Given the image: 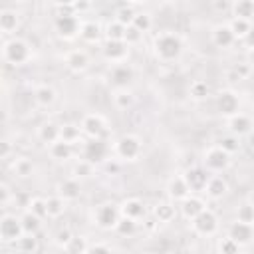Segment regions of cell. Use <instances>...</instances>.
<instances>
[{
	"label": "cell",
	"mask_w": 254,
	"mask_h": 254,
	"mask_svg": "<svg viewBox=\"0 0 254 254\" xmlns=\"http://www.w3.org/2000/svg\"><path fill=\"white\" fill-rule=\"evenodd\" d=\"M16 248H18L20 252H24V254L36 252V250H38V238H36V234H24V236L16 242Z\"/></svg>",
	"instance_id": "7bdbcfd3"
},
{
	"label": "cell",
	"mask_w": 254,
	"mask_h": 254,
	"mask_svg": "<svg viewBox=\"0 0 254 254\" xmlns=\"http://www.w3.org/2000/svg\"><path fill=\"white\" fill-rule=\"evenodd\" d=\"M218 147H220L222 151H226L228 155H234V153L240 151V137L228 133V135H224V137L218 139Z\"/></svg>",
	"instance_id": "ab89813d"
},
{
	"label": "cell",
	"mask_w": 254,
	"mask_h": 254,
	"mask_svg": "<svg viewBox=\"0 0 254 254\" xmlns=\"http://www.w3.org/2000/svg\"><path fill=\"white\" fill-rule=\"evenodd\" d=\"M141 38H143V34L137 30V28H133V26H127V30H125V44H139L141 42Z\"/></svg>",
	"instance_id": "816d5d0a"
},
{
	"label": "cell",
	"mask_w": 254,
	"mask_h": 254,
	"mask_svg": "<svg viewBox=\"0 0 254 254\" xmlns=\"http://www.w3.org/2000/svg\"><path fill=\"white\" fill-rule=\"evenodd\" d=\"M228 26H230V30H232V34H234L236 40H246V36H248L250 30H252V22L240 20V18H232Z\"/></svg>",
	"instance_id": "e575fe53"
},
{
	"label": "cell",
	"mask_w": 254,
	"mask_h": 254,
	"mask_svg": "<svg viewBox=\"0 0 254 254\" xmlns=\"http://www.w3.org/2000/svg\"><path fill=\"white\" fill-rule=\"evenodd\" d=\"M248 62H250V67H252L254 65V50L248 52Z\"/></svg>",
	"instance_id": "94428289"
},
{
	"label": "cell",
	"mask_w": 254,
	"mask_h": 254,
	"mask_svg": "<svg viewBox=\"0 0 254 254\" xmlns=\"http://www.w3.org/2000/svg\"><path fill=\"white\" fill-rule=\"evenodd\" d=\"M12 171H14L16 177L28 179V177H32V175L36 173V167H34V161H32V159H28V157H18V159L14 161V165H12Z\"/></svg>",
	"instance_id": "4dcf8cb0"
},
{
	"label": "cell",
	"mask_w": 254,
	"mask_h": 254,
	"mask_svg": "<svg viewBox=\"0 0 254 254\" xmlns=\"http://www.w3.org/2000/svg\"><path fill=\"white\" fill-rule=\"evenodd\" d=\"M111 99H113V105L117 109H129L135 103V95L131 89H115L111 93Z\"/></svg>",
	"instance_id": "1f68e13d"
},
{
	"label": "cell",
	"mask_w": 254,
	"mask_h": 254,
	"mask_svg": "<svg viewBox=\"0 0 254 254\" xmlns=\"http://www.w3.org/2000/svg\"><path fill=\"white\" fill-rule=\"evenodd\" d=\"M189 93H190V97H192V99L202 101V99H206V97L210 95V87H208V83H206V81L196 79V81H192V83H190Z\"/></svg>",
	"instance_id": "f35d334b"
},
{
	"label": "cell",
	"mask_w": 254,
	"mask_h": 254,
	"mask_svg": "<svg viewBox=\"0 0 254 254\" xmlns=\"http://www.w3.org/2000/svg\"><path fill=\"white\" fill-rule=\"evenodd\" d=\"M248 202H250V204L254 206V190H252V194H250V200H248Z\"/></svg>",
	"instance_id": "be15d7a7"
},
{
	"label": "cell",
	"mask_w": 254,
	"mask_h": 254,
	"mask_svg": "<svg viewBox=\"0 0 254 254\" xmlns=\"http://www.w3.org/2000/svg\"><path fill=\"white\" fill-rule=\"evenodd\" d=\"M2 58L6 64L10 65H24L30 62L32 58V48L26 40L22 38H8L4 40V46H2Z\"/></svg>",
	"instance_id": "7a4b0ae2"
},
{
	"label": "cell",
	"mask_w": 254,
	"mask_h": 254,
	"mask_svg": "<svg viewBox=\"0 0 254 254\" xmlns=\"http://www.w3.org/2000/svg\"><path fill=\"white\" fill-rule=\"evenodd\" d=\"M179 210H181V214H183L187 220H194L202 210H206V202H204L200 196L189 194L183 202H179Z\"/></svg>",
	"instance_id": "e0dca14e"
},
{
	"label": "cell",
	"mask_w": 254,
	"mask_h": 254,
	"mask_svg": "<svg viewBox=\"0 0 254 254\" xmlns=\"http://www.w3.org/2000/svg\"><path fill=\"white\" fill-rule=\"evenodd\" d=\"M135 14H137V12L133 10V6L123 4V6H119V8L115 10V20H117L119 24H123V26H131V24H133Z\"/></svg>",
	"instance_id": "b9f144b4"
},
{
	"label": "cell",
	"mask_w": 254,
	"mask_h": 254,
	"mask_svg": "<svg viewBox=\"0 0 254 254\" xmlns=\"http://www.w3.org/2000/svg\"><path fill=\"white\" fill-rule=\"evenodd\" d=\"M119 208H121V216L131 218V220H135V222H137L139 218H143L145 212H147L145 202L139 200V198H125V200L119 204Z\"/></svg>",
	"instance_id": "44dd1931"
},
{
	"label": "cell",
	"mask_w": 254,
	"mask_h": 254,
	"mask_svg": "<svg viewBox=\"0 0 254 254\" xmlns=\"http://www.w3.org/2000/svg\"><path fill=\"white\" fill-rule=\"evenodd\" d=\"M101 54H103V58H105L107 62H111V64H115V65H117V64H125L127 58H129V44L107 40V42L103 44V48H101Z\"/></svg>",
	"instance_id": "8fae6325"
},
{
	"label": "cell",
	"mask_w": 254,
	"mask_h": 254,
	"mask_svg": "<svg viewBox=\"0 0 254 254\" xmlns=\"http://www.w3.org/2000/svg\"><path fill=\"white\" fill-rule=\"evenodd\" d=\"M71 238H73V234H71L69 228H60V230L56 232V244H58L60 248H64V250H65V246L69 244Z\"/></svg>",
	"instance_id": "f907efd6"
},
{
	"label": "cell",
	"mask_w": 254,
	"mask_h": 254,
	"mask_svg": "<svg viewBox=\"0 0 254 254\" xmlns=\"http://www.w3.org/2000/svg\"><path fill=\"white\" fill-rule=\"evenodd\" d=\"M190 224H192V230L196 234H200V236H212L218 230V216L210 208H206L194 220H190Z\"/></svg>",
	"instance_id": "9c48e42d"
},
{
	"label": "cell",
	"mask_w": 254,
	"mask_h": 254,
	"mask_svg": "<svg viewBox=\"0 0 254 254\" xmlns=\"http://www.w3.org/2000/svg\"><path fill=\"white\" fill-rule=\"evenodd\" d=\"M135 230H137V222L131 220V218H125V216H121V220L115 226V232L121 234V236H133Z\"/></svg>",
	"instance_id": "7dc6e473"
},
{
	"label": "cell",
	"mask_w": 254,
	"mask_h": 254,
	"mask_svg": "<svg viewBox=\"0 0 254 254\" xmlns=\"http://www.w3.org/2000/svg\"><path fill=\"white\" fill-rule=\"evenodd\" d=\"M65 65H67V69L73 71V73L85 71V69L89 67V56H87V52H83V50H71V52H67V56H65Z\"/></svg>",
	"instance_id": "ffe728a7"
},
{
	"label": "cell",
	"mask_w": 254,
	"mask_h": 254,
	"mask_svg": "<svg viewBox=\"0 0 254 254\" xmlns=\"http://www.w3.org/2000/svg\"><path fill=\"white\" fill-rule=\"evenodd\" d=\"M226 125H228V131H230V135H236V137L248 135V133L254 129V123H252V119H250L248 115H244V113H236V115L228 117Z\"/></svg>",
	"instance_id": "ac0fdd59"
},
{
	"label": "cell",
	"mask_w": 254,
	"mask_h": 254,
	"mask_svg": "<svg viewBox=\"0 0 254 254\" xmlns=\"http://www.w3.org/2000/svg\"><path fill=\"white\" fill-rule=\"evenodd\" d=\"M103 165H105V171H107L109 175H117V173H119V163H115V161H109V159H107Z\"/></svg>",
	"instance_id": "9f6ffc18"
},
{
	"label": "cell",
	"mask_w": 254,
	"mask_h": 254,
	"mask_svg": "<svg viewBox=\"0 0 254 254\" xmlns=\"http://www.w3.org/2000/svg\"><path fill=\"white\" fill-rule=\"evenodd\" d=\"M153 52L161 62H175L183 54V40L175 32H163L153 40Z\"/></svg>",
	"instance_id": "6da1fadb"
},
{
	"label": "cell",
	"mask_w": 254,
	"mask_h": 254,
	"mask_svg": "<svg viewBox=\"0 0 254 254\" xmlns=\"http://www.w3.org/2000/svg\"><path fill=\"white\" fill-rule=\"evenodd\" d=\"M175 214H177V206H175L173 200H159V202L155 204V208H153V216H155V220L161 222V224L171 222V220L175 218Z\"/></svg>",
	"instance_id": "603a6c76"
},
{
	"label": "cell",
	"mask_w": 254,
	"mask_h": 254,
	"mask_svg": "<svg viewBox=\"0 0 254 254\" xmlns=\"http://www.w3.org/2000/svg\"><path fill=\"white\" fill-rule=\"evenodd\" d=\"M83 135V131H81V125H75V123H64V125H60V139L62 141H65V143H75V141H79V137Z\"/></svg>",
	"instance_id": "d6a6232c"
},
{
	"label": "cell",
	"mask_w": 254,
	"mask_h": 254,
	"mask_svg": "<svg viewBox=\"0 0 254 254\" xmlns=\"http://www.w3.org/2000/svg\"><path fill=\"white\" fill-rule=\"evenodd\" d=\"M216 109L220 115H224L226 119L240 113V97L232 91V89H220L216 93Z\"/></svg>",
	"instance_id": "ba28073f"
},
{
	"label": "cell",
	"mask_w": 254,
	"mask_h": 254,
	"mask_svg": "<svg viewBox=\"0 0 254 254\" xmlns=\"http://www.w3.org/2000/svg\"><path fill=\"white\" fill-rule=\"evenodd\" d=\"M26 210H28V212H32L34 216H38L40 220H42V218H46V216H48L46 198H40V196H34V198H30V202H28Z\"/></svg>",
	"instance_id": "60d3db41"
},
{
	"label": "cell",
	"mask_w": 254,
	"mask_h": 254,
	"mask_svg": "<svg viewBox=\"0 0 254 254\" xmlns=\"http://www.w3.org/2000/svg\"><path fill=\"white\" fill-rule=\"evenodd\" d=\"M248 145H250V149L254 151V129L248 133Z\"/></svg>",
	"instance_id": "91938a15"
},
{
	"label": "cell",
	"mask_w": 254,
	"mask_h": 254,
	"mask_svg": "<svg viewBox=\"0 0 254 254\" xmlns=\"http://www.w3.org/2000/svg\"><path fill=\"white\" fill-rule=\"evenodd\" d=\"M87 250H89L87 240L83 236H75V234L69 240V244L65 246V252H69V254H87Z\"/></svg>",
	"instance_id": "ee69618b"
},
{
	"label": "cell",
	"mask_w": 254,
	"mask_h": 254,
	"mask_svg": "<svg viewBox=\"0 0 254 254\" xmlns=\"http://www.w3.org/2000/svg\"><path fill=\"white\" fill-rule=\"evenodd\" d=\"M107 153H109V147L103 139H89L85 145H83V159L89 161V163H105L107 161Z\"/></svg>",
	"instance_id": "4fadbf2b"
},
{
	"label": "cell",
	"mask_w": 254,
	"mask_h": 254,
	"mask_svg": "<svg viewBox=\"0 0 254 254\" xmlns=\"http://www.w3.org/2000/svg\"><path fill=\"white\" fill-rule=\"evenodd\" d=\"M18 24H20V20H18V12H14V10H10V8L0 10V30H2L4 34H12V32H16Z\"/></svg>",
	"instance_id": "f1b7e54d"
},
{
	"label": "cell",
	"mask_w": 254,
	"mask_h": 254,
	"mask_svg": "<svg viewBox=\"0 0 254 254\" xmlns=\"http://www.w3.org/2000/svg\"><path fill=\"white\" fill-rule=\"evenodd\" d=\"M87 254H113V250L107 244H91Z\"/></svg>",
	"instance_id": "f5cc1de1"
},
{
	"label": "cell",
	"mask_w": 254,
	"mask_h": 254,
	"mask_svg": "<svg viewBox=\"0 0 254 254\" xmlns=\"http://www.w3.org/2000/svg\"><path fill=\"white\" fill-rule=\"evenodd\" d=\"M79 28H81V22L75 14H62V16H56L54 20V30L62 40H73L75 36H79Z\"/></svg>",
	"instance_id": "52a82bcc"
},
{
	"label": "cell",
	"mask_w": 254,
	"mask_h": 254,
	"mask_svg": "<svg viewBox=\"0 0 254 254\" xmlns=\"http://www.w3.org/2000/svg\"><path fill=\"white\" fill-rule=\"evenodd\" d=\"M214 8H218V10H224V8H228V4H224V2H222V4H220V2H216V4H214Z\"/></svg>",
	"instance_id": "6125c7cd"
},
{
	"label": "cell",
	"mask_w": 254,
	"mask_h": 254,
	"mask_svg": "<svg viewBox=\"0 0 254 254\" xmlns=\"http://www.w3.org/2000/svg\"><path fill=\"white\" fill-rule=\"evenodd\" d=\"M228 238H232L236 244L240 246H246L254 240V224H246V222H238L234 220L230 226H228V232H226Z\"/></svg>",
	"instance_id": "2e32d148"
},
{
	"label": "cell",
	"mask_w": 254,
	"mask_h": 254,
	"mask_svg": "<svg viewBox=\"0 0 254 254\" xmlns=\"http://www.w3.org/2000/svg\"><path fill=\"white\" fill-rule=\"evenodd\" d=\"M232 155H228L226 151H222L218 145L210 147L204 151V157H202V163H204V169L210 171V173H222L230 167V159Z\"/></svg>",
	"instance_id": "8992f818"
},
{
	"label": "cell",
	"mask_w": 254,
	"mask_h": 254,
	"mask_svg": "<svg viewBox=\"0 0 254 254\" xmlns=\"http://www.w3.org/2000/svg\"><path fill=\"white\" fill-rule=\"evenodd\" d=\"M38 139L42 143H46L48 147L56 141H60V125L54 123V121H44L40 127H38Z\"/></svg>",
	"instance_id": "484cf974"
},
{
	"label": "cell",
	"mask_w": 254,
	"mask_h": 254,
	"mask_svg": "<svg viewBox=\"0 0 254 254\" xmlns=\"http://www.w3.org/2000/svg\"><path fill=\"white\" fill-rule=\"evenodd\" d=\"M46 206H48V216H50V218H58V216H62V214L65 212L67 202H65L62 196L54 194V196H48V198H46Z\"/></svg>",
	"instance_id": "836d02e7"
},
{
	"label": "cell",
	"mask_w": 254,
	"mask_h": 254,
	"mask_svg": "<svg viewBox=\"0 0 254 254\" xmlns=\"http://www.w3.org/2000/svg\"><path fill=\"white\" fill-rule=\"evenodd\" d=\"M204 192H206V196H208V198L218 200V198L226 196V192H228V183H226L222 177L214 175V177H210V179H208V185H206Z\"/></svg>",
	"instance_id": "d4e9b609"
},
{
	"label": "cell",
	"mask_w": 254,
	"mask_h": 254,
	"mask_svg": "<svg viewBox=\"0 0 254 254\" xmlns=\"http://www.w3.org/2000/svg\"><path fill=\"white\" fill-rule=\"evenodd\" d=\"M10 196H12L10 187H8L6 183H2V185H0V202L6 206V204H8V200H10Z\"/></svg>",
	"instance_id": "db71d44e"
},
{
	"label": "cell",
	"mask_w": 254,
	"mask_h": 254,
	"mask_svg": "<svg viewBox=\"0 0 254 254\" xmlns=\"http://www.w3.org/2000/svg\"><path fill=\"white\" fill-rule=\"evenodd\" d=\"M131 26H133V28H137L141 34L149 32V30H151V26H153L151 14H147V12H137V14H135V18H133V24H131Z\"/></svg>",
	"instance_id": "f6af8a7d"
},
{
	"label": "cell",
	"mask_w": 254,
	"mask_h": 254,
	"mask_svg": "<svg viewBox=\"0 0 254 254\" xmlns=\"http://www.w3.org/2000/svg\"><path fill=\"white\" fill-rule=\"evenodd\" d=\"M101 26L93 20H87V22H81V28H79V38L87 44H95L101 40Z\"/></svg>",
	"instance_id": "4316f807"
},
{
	"label": "cell",
	"mask_w": 254,
	"mask_h": 254,
	"mask_svg": "<svg viewBox=\"0 0 254 254\" xmlns=\"http://www.w3.org/2000/svg\"><path fill=\"white\" fill-rule=\"evenodd\" d=\"M10 153H12V145H10V141H2V151H0V157H2L4 161H8V159H10Z\"/></svg>",
	"instance_id": "11a10c76"
},
{
	"label": "cell",
	"mask_w": 254,
	"mask_h": 254,
	"mask_svg": "<svg viewBox=\"0 0 254 254\" xmlns=\"http://www.w3.org/2000/svg\"><path fill=\"white\" fill-rule=\"evenodd\" d=\"M93 173H95V165L93 163H89V161H85V159H79L75 165H73V169H71V175H73V179H89V177H93Z\"/></svg>",
	"instance_id": "d590c367"
},
{
	"label": "cell",
	"mask_w": 254,
	"mask_h": 254,
	"mask_svg": "<svg viewBox=\"0 0 254 254\" xmlns=\"http://www.w3.org/2000/svg\"><path fill=\"white\" fill-rule=\"evenodd\" d=\"M183 177H185L190 192H204V189L208 185V179H210V175L204 167H190V169L185 171Z\"/></svg>",
	"instance_id": "5bb4252c"
},
{
	"label": "cell",
	"mask_w": 254,
	"mask_h": 254,
	"mask_svg": "<svg viewBox=\"0 0 254 254\" xmlns=\"http://www.w3.org/2000/svg\"><path fill=\"white\" fill-rule=\"evenodd\" d=\"M125 30H127V26L113 20L105 26V38L111 40V42H125Z\"/></svg>",
	"instance_id": "8d00e7d4"
},
{
	"label": "cell",
	"mask_w": 254,
	"mask_h": 254,
	"mask_svg": "<svg viewBox=\"0 0 254 254\" xmlns=\"http://www.w3.org/2000/svg\"><path fill=\"white\" fill-rule=\"evenodd\" d=\"M236 220L246 222V224H254V206L250 202H242L236 208Z\"/></svg>",
	"instance_id": "bcb514c9"
},
{
	"label": "cell",
	"mask_w": 254,
	"mask_h": 254,
	"mask_svg": "<svg viewBox=\"0 0 254 254\" xmlns=\"http://www.w3.org/2000/svg\"><path fill=\"white\" fill-rule=\"evenodd\" d=\"M91 4L89 2H73V10H75V14L77 12H83V10H87Z\"/></svg>",
	"instance_id": "6f0895ef"
},
{
	"label": "cell",
	"mask_w": 254,
	"mask_h": 254,
	"mask_svg": "<svg viewBox=\"0 0 254 254\" xmlns=\"http://www.w3.org/2000/svg\"><path fill=\"white\" fill-rule=\"evenodd\" d=\"M64 254H69V252H65V250H64Z\"/></svg>",
	"instance_id": "e7e4bbea"
},
{
	"label": "cell",
	"mask_w": 254,
	"mask_h": 254,
	"mask_svg": "<svg viewBox=\"0 0 254 254\" xmlns=\"http://www.w3.org/2000/svg\"><path fill=\"white\" fill-rule=\"evenodd\" d=\"M165 190H167L169 200H173V202H183L190 194V189H189V185H187L183 175H173L167 181V189Z\"/></svg>",
	"instance_id": "9a60e30c"
},
{
	"label": "cell",
	"mask_w": 254,
	"mask_h": 254,
	"mask_svg": "<svg viewBox=\"0 0 254 254\" xmlns=\"http://www.w3.org/2000/svg\"><path fill=\"white\" fill-rule=\"evenodd\" d=\"M119 220H121V208L113 202H101L93 210V222L101 230H111V228L115 230Z\"/></svg>",
	"instance_id": "3957f363"
},
{
	"label": "cell",
	"mask_w": 254,
	"mask_h": 254,
	"mask_svg": "<svg viewBox=\"0 0 254 254\" xmlns=\"http://www.w3.org/2000/svg\"><path fill=\"white\" fill-rule=\"evenodd\" d=\"M240 244H236L232 238L224 236L220 242H218V254H240Z\"/></svg>",
	"instance_id": "c3c4849f"
},
{
	"label": "cell",
	"mask_w": 254,
	"mask_h": 254,
	"mask_svg": "<svg viewBox=\"0 0 254 254\" xmlns=\"http://www.w3.org/2000/svg\"><path fill=\"white\" fill-rule=\"evenodd\" d=\"M210 38H212V44H214L216 48H222V50H224V48H230V46L236 42V38H234V34H232V30H230L228 24H218V26H214Z\"/></svg>",
	"instance_id": "7402d4cb"
},
{
	"label": "cell",
	"mask_w": 254,
	"mask_h": 254,
	"mask_svg": "<svg viewBox=\"0 0 254 254\" xmlns=\"http://www.w3.org/2000/svg\"><path fill=\"white\" fill-rule=\"evenodd\" d=\"M143 153V143L135 135H123L115 141V155L121 161H137Z\"/></svg>",
	"instance_id": "277c9868"
},
{
	"label": "cell",
	"mask_w": 254,
	"mask_h": 254,
	"mask_svg": "<svg viewBox=\"0 0 254 254\" xmlns=\"http://www.w3.org/2000/svg\"><path fill=\"white\" fill-rule=\"evenodd\" d=\"M246 42H248V46H250V50H254V26H252V30H250V34L246 36Z\"/></svg>",
	"instance_id": "680465c9"
},
{
	"label": "cell",
	"mask_w": 254,
	"mask_h": 254,
	"mask_svg": "<svg viewBox=\"0 0 254 254\" xmlns=\"http://www.w3.org/2000/svg\"><path fill=\"white\" fill-rule=\"evenodd\" d=\"M133 77H135V71L129 64H117L109 71V81L115 89H129Z\"/></svg>",
	"instance_id": "7c38bea8"
},
{
	"label": "cell",
	"mask_w": 254,
	"mask_h": 254,
	"mask_svg": "<svg viewBox=\"0 0 254 254\" xmlns=\"http://www.w3.org/2000/svg\"><path fill=\"white\" fill-rule=\"evenodd\" d=\"M81 131L89 139H103V135L107 131V123H105L103 115H99V113H87L81 119Z\"/></svg>",
	"instance_id": "30bf717a"
},
{
	"label": "cell",
	"mask_w": 254,
	"mask_h": 254,
	"mask_svg": "<svg viewBox=\"0 0 254 254\" xmlns=\"http://www.w3.org/2000/svg\"><path fill=\"white\" fill-rule=\"evenodd\" d=\"M56 190H58V196H62L65 202H69V200L79 198V194H81V183L77 179L69 177V179L60 181L58 187H56Z\"/></svg>",
	"instance_id": "d6986e66"
},
{
	"label": "cell",
	"mask_w": 254,
	"mask_h": 254,
	"mask_svg": "<svg viewBox=\"0 0 254 254\" xmlns=\"http://www.w3.org/2000/svg\"><path fill=\"white\" fill-rule=\"evenodd\" d=\"M24 236V228L22 222L16 214H4L0 218V240L4 244H16L20 238Z\"/></svg>",
	"instance_id": "5b68a950"
},
{
	"label": "cell",
	"mask_w": 254,
	"mask_h": 254,
	"mask_svg": "<svg viewBox=\"0 0 254 254\" xmlns=\"http://www.w3.org/2000/svg\"><path fill=\"white\" fill-rule=\"evenodd\" d=\"M20 222H22V228H24V234H38L40 226H42V220L38 216H34L32 212H24L20 216Z\"/></svg>",
	"instance_id": "74e56055"
},
{
	"label": "cell",
	"mask_w": 254,
	"mask_h": 254,
	"mask_svg": "<svg viewBox=\"0 0 254 254\" xmlns=\"http://www.w3.org/2000/svg\"><path fill=\"white\" fill-rule=\"evenodd\" d=\"M56 99H58V93H56V89H54L52 85H48V83H42V85H38V87L34 89V101H36L40 107H52V105L56 103Z\"/></svg>",
	"instance_id": "cb8c5ba5"
},
{
	"label": "cell",
	"mask_w": 254,
	"mask_h": 254,
	"mask_svg": "<svg viewBox=\"0 0 254 254\" xmlns=\"http://www.w3.org/2000/svg\"><path fill=\"white\" fill-rule=\"evenodd\" d=\"M250 75V64H238L234 65L232 69H228V77L234 81V79H244Z\"/></svg>",
	"instance_id": "681fc988"
},
{
	"label": "cell",
	"mask_w": 254,
	"mask_h": 254,
	"mask_svg": "<svg viewBox=\"0 0 254 254\" xmlns=\"http://www.w3.org/2000/svg\"><path fill=\"white\" fill-rule=\"evenodd\" d=\"M232 10V16L234 18H240V20H252L254 18V0H238L230 6Z\"/></svg>",
	"instance_id": "f546056e"
},
{
	"label": "cell",
	"mask_w": 254,
	"mask_h": 254,
	"mask_svg": "<svg viewBox=\"0 0 254 254\" xmlns=\"http://www.w3.org/2000/svg\"><path fill=\"white\" fill-rule=\"evenodd\" d=\"M48 151H50V157H52L54 161H67V159H71V155H73V145L60 139V141L52 143V145L48 147Z\"/></svg>",
	"instance_id": "83f0119b"
}]
</instances>
